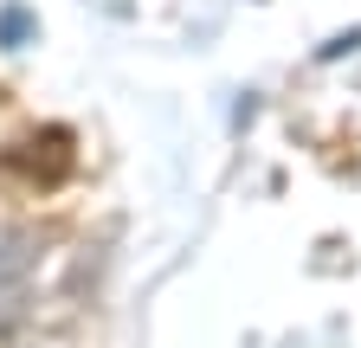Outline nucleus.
I'll use <instances>...</instances> for the list:
<instances>
[{
    "mask_svg": "<svg viewBox=\"0 0 361 348\" xmlns=\"http://www.w3.org/2000/svg\"><path fill=\"white\" fill-rule=\"evenodd\" d=\"M39 232L26 226H0V335H7L20 316H26V297H32V271H39Z\"/></svg>",
    "mask_w": 361,
    "mask_h": 348,
    "instance_id": "f257e3e1",
    "label": "nucleus"
},
{
    "mask_svg": "<svg viewBox=\"0 0 361 348\" xmlns=\"http://www.w3.org/2000/svg\"><path fill=\"white\" fill-rule=\"evenodd\" d=\"M32 32H39V20H32L26 7H0V46H7V52L32 46Z\"/></svg>",
    "mask_w": 361,
    "mask_h": 348,
    "instance_id": "f03ea898",
    "label": "nucleus"
}]
</instances>
